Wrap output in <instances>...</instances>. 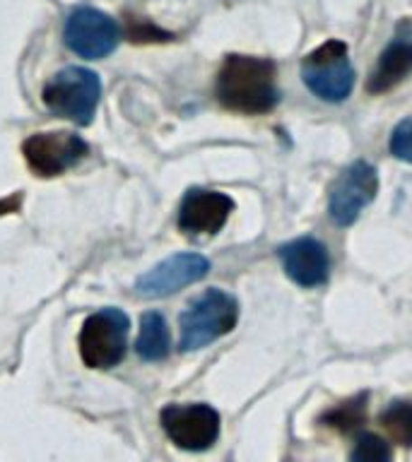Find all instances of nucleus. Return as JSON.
<instances>
[{
	"label": "nucleus",
	"instance_id": "1",
	"mask_svg": "<svg viewBox=\"0 0 412 462\" xmlns=\"http://www.w3.org/2000/svg\"><path fill=\"white\" fill-rule=\"evenodd\" d=\"M215 94L229 111L246 116L267 114L280 101L277 65L270 58L231 53L217 72Z\"/></svg>",
	"mask_w": 412,
	"mask_h": 462
},
{
	"label": "nucleus",
	"instance_id": "2",
	"mask_svg": "<svg viewBox=\"0 0 412 462\" xmlns=\"http://www.w3.org/2000/svg\"><path fill=\"white\" fill-rule=\"evenodd\" d=\"M239 301L222 289H208L195 296L181 313V352H198L237 328Z\"/></svg>",
	"mask_w": 412,
	"mask_h": 462
},
{
	"label": "nucleus",
	"instance_id": "3",
	"mask_svg": "<svg viewBox=\"0 0 412 462\" xmlns=\"http://www.w3.org/2000/svg\"><path fill=\"white\" fill-rule=\"evenodd\" d=\"M101 99V79L97 72L70 65L53 75L49 85L43 87V104L58 118L89 125L94 121L97 106Z\"/></svg>",
	"mask_w": 412,
	"mask_h": 462
},
{
	"label": "nucleus",
	"instance_id": "4",
	"mask_svg": "<svg viewBox=\"0 0 412 462\" xmlns=\"http://www.w3.org/2000/svg\"><path fill=\"white\" fill-rule=\"evenodd\" d=\"M302 79L314 97L340 104L352 94L354 68L347 53V43L328 39L314 49L302 63Z\"/></svg>",
	"mask_w": 412,
	"mask_h": 462
},
{
	"label": "nucleus",
	"instance_id": "5",
	"mask_svg": "<svg viewBox=\"0 0 412 462\" xmlns=\"http://www.w3.org/2000/svg\"><path fill=\"white\" fill-rule=\"evenodd\" d=\"M130 320L121 309H101L80 330V356L89 368H114L128 349Z\"/></svg>",
	"mask_w": 412,
	"mask_h": 462
},
{
	"label": "nucleus",
	"instance_id": "6",
	"mask_svg": "<svg viewBox=\"0 0 412 462\" xmlns=\"http://www.w3.org/2000/svg\"><path fill=\"white\" fill-rule=\"evenodd\" d=\"M159 421L173 446L188 453L210 450L220 439V414L205 402L166 404Z\"/></svg>",
	"mask_w": 412,
	"mask_h": 462
},
{
	"label": "nucleus",
	"instance_id": "7",
	"mask_svg": "<svg viewBox=\"0 0 412 462\" xmlns=\"http://www.w3.org/2000/svg\"><path fill=\"white\" fill-rule=\"evenodd\" d=\"M379 190V176L369 162H352L332 180L328 193V215L338 226H352Z\"/></svg>",
	"mask_w": 412,
	"mask_h": 462
},
{
	"label": "nucleus",
	"instance_id": "8",
	"mask_svg": "<svg viewBox=\"0 0 412 462\" xmlns=\"http://www.w3.org/2000/svg\"><path fill=\"white\" fill-rule=\"evenodd\" d=\"M63 39L72 53L87 60H99L116 51L121 42V27L97 7H78L65 22Z\"/></svg>",
	"mask_w": 412,
	"mask_h": 462
},
{
	"label": "nucleus",
	"instance_id": "9",
	"mask_svg": "<svg viewBox=\"0 0 412 462\" xmlns=\"http://www.w3.org/2000/svg\"><path fill=\"white\" fill-rule=\"evenodd\" d=\"M22 154L36 176L49 179V176H58L82 162L87 154V143L70 130L36 133L22 143Z\"/></svg>",
	"mask_w": 412,
	"mask_h": 462
},
{
	"label": "nucleus",
	"instance_id": "10",
	"mask_svg": "<svg viewBox=\"0 0 412 462\" xmlns=\"http://www.w3.org/2000/svg\"><path fill=\"white\" fill-rule=\"evenodd\" d=\"M210 260L201 253H176L172 258L162 260L159 265L137 277L136 294L143 299H164L181 291L188 284L208 277Z\"/></svg>",
	"mask_w": 412,
	"mask_h": 462
},
{
	"label": "nucleus",
	"instance_id": "11",
	"mask_svg": "<svg viewBox=\"0 0 412 462\" xmlns=\"http://www.w3.org/2000/svg\"><path fill=\"white\" fill-rule=\"evenodd\" d=\"M234 212V200L227 193L191 188L179 208V229L193 236H215L222 231L229 215Z\"/></svg>",
	"mask_w": 412,
	"mask_h": 462
},
{
	"label": "nucleus",
	"instance_id": "12",
	"mask_svg": "<svg viewBox=\"0 0 412 462\" xmlns=\"http://www.w3.org/2000/svg\"><path fill=\"white\" fill-rule=\"evenodd\" d=\"M282 270L299 287H321L331 277V255L318 238L302 236L280 245Z\"/></svg>",
	"mask_w": 412,
	"mask_h": 462
},
{
	"label": "nucleus",
	"instance_id": "13",
	"mask_svg": "<svg viewBox=\"0 0 412 462\" xmlns=\"http://www.w3.org/2000/svg\"><path fill=\"white\" fill-rule=\"evenodd\" d=\"M412 72V20H400L367 79L369 94H386Z\"/></svg>",
	"mask_w": 412,
	"mask_h": 462
},
{
	"label": "nucleus",
	"instance_id": "14",
	"mask_svg": "<svg viewBox=\"0 0 412 462\" xmlns=\"http://www.w3.org/2000/svg\"><path fill=\"white\" fill-rule=\"evenodd\" d=\"M172 352V335L164 316L157 310H147L140 318V332L136 339V354L143 361H162Z\"/></svg>",
	"mask_w": 412,
	"mask_h": 462
},
{
	"label": "nucleus",
	"instance_id": "15",
	"mask_svg": "<svg viewBox=\"0 0 412 462\" xmlns=\"http://www.w3.org/2000/svg\"><path fill=\"white\" fill-rule=\"evenodd\" d=\"M367 393L352 397V400H345V402L335 404L331 410L325 411L321 417V424L331 426V429H338L342 433H350L354 429H360L364 421H367Z\"/></svg>",
	"mask_w": 412,
	"mask_h": 462
},
{
	"label": "nucleus",
	"instance_id": "16",
	"mask_svg": "<svg viewBox=\"0 0 412 462\" xmlns=\"http://www.w3.org/2000/svg\"><path fill=\"white\" fill-rule=\"evenodd\" d=\"M381 426L400 446H412V402H390L381 411Z\"/></svg>",
	"mask_w": 412,
	"mask_h": 462
},
{
	"label": "nucleus",
	"instance_id": "17",
	"mask_svg": "<svg viewBox=\"0 0 412 462\" xmlns=\"http://www.w3.org/2000/svg\"><path fill=\"white\" fill-rule=\"evenodd\" d=\"M350 462H393L390 443L376 433H361L352 448Z\"/></svg>",
	"mask_w": 412,
	"mask_h": 462
},
{
	"label": "nucleus",
	"instance_id": "18",
	"mask_svg": "<svg viewBox=\"0 0 412 462\" xmlns=\"http://www.w3.org/2000/svg\"><path fill=\"white\" fill-rule=\"evenodd\" d=\"M126 36H128V42L133 43H159L173 39L169 32L159 29L157 24H152V22L147 20H136V17H130L128 24H126Z\"/></svg>",
	"mask_w": 412,
	"mask_h": 462
},
{
	"label": "nucleus",
	"instance_id": "19",
	"mask_svg": "<svg viewBox=\"0 0 412 462\" xmlns=\"http://www.w3.org/2000/svg\"><path fill=\"white\" fill-rule=\"evenodd\" d=\"M389 147L393 157L412 164V116L410 118H405V121H400L396 128H393Z\"/></svg>",
	"mask_w": 412,
	"mask_h": 462
},
{
	"label": "nucleus",
	"instance_id": "20",
	"mask_svg": "<svg viewBox=\"0 0 412 462\" xmlns=\"http://www.w3.org/2000/svg\"><path fill=\"white\" fill-rule=\"evenodd\" d=\"M20 208V195H10L5 200L0 202V215H7V212H17Z\"/></svg>",
	"mask_w": 412,
	"mask_h": 462
}]
</instances>
